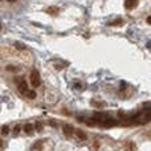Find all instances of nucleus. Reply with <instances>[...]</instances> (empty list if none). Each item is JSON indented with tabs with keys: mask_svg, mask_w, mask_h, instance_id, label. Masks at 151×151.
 <instances>
[{
	"mask_svg": "<svg viewBox=\"0 0 151 151\" xmlns=\"http://www.w3.org/2000/svg\"><path fill=\"white\" fill-rule=\"evenodd\" d=\"M9 131H11V129H9V126H7V125H4V126L2 127V135H3V137H7V135L9 134Z\"/></svg>",
	"mask_w": 151,
	"mask_h": 151,
	"instance_id": "8",
	"label": "nucleus"
},
{
	"mask_svg": "<svg viewBox=\"0 0 151 151\" xmlns=\"http://www.w3.org/2000/svg\"><path fill=\"white\" fill-rule=\"evenodd\" d=\"M137 5H138V0H126L125 2L126 9H134Z\"/></svg>",
	"mask_w": 151,
	"mask_h": 151,
	"instance_id": "4",
	"label": "nucleus"
},
{
	"mask_svg": "<svg viewBox=\"0 0 151 151\" xmlns=\"http://www.w3.org/2000/svg\"><path fill=\"white\" fill-rule=\"evenodd\" d=\"M44 146V141H37L33 146H32V151H41Z\"/></svg>",
	"mask_w": 151,
	"mask_h": 151,
	"instance_id": "7",
	"label": "nucleus"
},
{
	"mask_svg": "<svg viewBox=\"0 0 151 151\" xmlns=\"http://www.w3.org/2000/svg\"><path fill=\"white\" fill-rule=\"evenodd\" d=\"M7 70L8 72H16V70H19V68L17 66H13V65H8L7 66Z\"/></svg>",
	"mask_w": 151,
	"mask_h": 151,
	"instance_id": "12",
	"label": "nucleus"
},
{
	"mask_svg": "<svg viewBox=\"0 0 151 151\" xmlns=\"http://www.w3.org/2000/svg\"><path fill=\"white\" fill-rule=\"evenodd\" d=\"M76 137H77L80 141H86V139H87L86 133L82 131V130H76Z\"/></svg>",
	"mask_w": 151,
	"mask_h": 151,
	"instance_id": "6",
	"label": "nucleus"
},
{
	"mask_svg": "<svg viewBox=\"0 0 151 151\" xmlns=\"http://www.w3.org/2000/svg\"><path fill=\"white\" fill-rule=\"evenodd\" d=\"M36 129H37V131H42V129H44V125H42L41 122H36Z\"/></svg>",
	"mask_w": 151,
	"mask_h": 151,
	"instance_id": "13",
	"label": "nucleus"
},
{
	"mask_svg": "<svg viewBox=\"0 0 151 151\" xmlns=\"http://www.w3.org/2000/svg\"><path fill=\"white\" fill-rule=\"evenodd\" d=\"M16 84H17V90L21 93V94H27L28 93V84H27V81L24 80V78H16Z\"/></svg>",
	"mask_w": 151,
	"mask_h": 151,
	"instance_id": "2",
	"label": "nucleus"
},
{
	"mask_svg": "<svg viewBox=\"0 0 151 151\" xmlns=\"http://www.w3.org/2000/svg\"><path fill=\"white\" fill-rule=\"evenodd\" d=\"M25 96H27L29 99H35L37 94H36V92H35V90H28V93H27Z\"/></svg>",
	"mask_w": 151,
	"mask_h": 151,
	"instance_id": "9",
	"label": "nucleus"
},
{
	"mask_svg": "<svg viewBox=\"0 0 151 151\" xmlns=\"http://www.w3.org/2000/svg\"><path fill=\"white\" fill-rule=\"evenodd\" d=\"M8 2H15V0H8Z\"/></svg>",
	"mask_w": 151,
	"mask_h": 151,
	"instance_id": "16",
	"label": "nucleus"
},
{
	"mask_svg": "<svg viewBox=\"0 0 151 151\" xmlns=\"http://www.w3.org/2000/svg\"><path fill=\"white\" fill-rule=\"evenodd\" d=\"M147 23H148V24H151V16H148V17H147Z\"/></svg>",
	"mask_w": 151,
	"mask_h": 151,
	"instance_id": "15",
	"label": "nucleus"
},
{
	"mask_svg": "<svg viewBox=\"0 0 151 151\" xmlns=\"http://www.w3.org/2000/svg\"><path fill=\"white\" fill-rule=\"evenodd\" d=\"M93 147H94V148H99V142H98V141L93 142Z\"/></svg>",
	"mask_w": 151,
	"mask_h": 151,
	"instance_id": "14",
	"label": "nucleus"
},
{
	"mask_svg": "<svg viewBox=\"0 0 151 151\" xmlns=\"http://www.w3.org/2000/svg\"><path fill=\"white\" fill-rule=\"evenodd\" d=\"M15 47H16L19 51H25V48H27L24 44H20V42H16V44H15Z\"/></svg>",
	"mask_w": 151,
	"mask_h": 151,
	"instance_id": "11",
	"label": "nucleus"
},
{
	"mask_svg": "<svg viewBox=\"0 0 151 151\" xmlns=\"http://www.w3.org/2000/svg\"><path fill=\"white\" fill-rule=\"evenodd\" d=\"M62 133H64L65 137H72L76 131H74V127L72 125H64L62 126Z\"/></svg>",
	"mask_w": 151,
	"mask_h": 151,
	"instance_id": "3",
	"label": "nucleus"
},
{
	"mask_svg": "<svg viewBox=\"0 0 151 151\" xmlns=\"http://www.w3.org/2000/svg\"><path fill=\"white\" fill-rule=\"evenodd\" d=\"M36 125V123H35ZM35 125L33 123H25L24 126H23V130L27 133V134H32L33 131H35Z\"/></svg>",
	"mask_w": 151,
	"mask_h": 151,
	"instance_id": "5",
	"label": "nucleus"
},
{
	"mask_svg": "<svg viewBox=\"0 0 151 151\" xmlns=\"http://www.w3.org/2000/svg\"><path fill=\"white\" fill-rule=\"evenodd\" d=\"M20 130H21V126L20 125H16V126L13 127V134L15 135H19L20 134Z\"/></svg>",
	"mask_w": 151,
	"mask_h": 151,
	"instance_id": "10",
	"label": "nucleus"
},
{
	"mask_svg": "<svg viewBox=\"0 0 151 151\" xmlns=\"http://www.w3.org/2000/svg\"><path fill=\"white\" fill-rule=\"evenodd\" d=\"M29 81H31V85L33 87H39L41 85V76L39 73V70H32L31 74H29Z\"/></svg>",
	"mask_w": 151,
	"mask_h": 151,
	"instance_id": "1",
	"label": "nucleus"
}]
</instances>
